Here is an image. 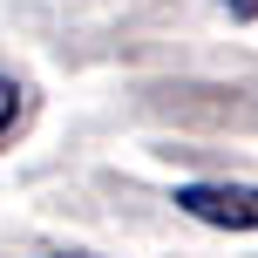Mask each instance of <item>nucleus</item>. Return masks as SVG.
<instances>
[{"label":"nucleus","mask_w":258,"mask_h":258,"mask_svg":"<svg viewBox=\"0 0 258 258\" xmlns=\"http://www.w3.org/2000/svg\"><path fill=\"white\" fill-rule=\"evenodd\" d=\"M14 122H21V82H14V75H0V136H7Z\"/></svg>","instance_id":"f03ea898"},{"label":"nucleus","mask_w":258,"mask_h":258,"mask_svg":"<svg viewBox=\"0 0 258 258\" xmlns=\"http://www.w3.org/2000/svg\"><path fill=\"white\" fill-rule=\"evenodd\" d=\"M61 258H89V251H61Z\"/></svg>","instance_id":"20e7f679"},{"label":"nucleus","mask_w":258,"mask_h":258,"mask_svg":"<svg viewBox=\"0 0 258 258\" xmlns=\"http://www.w3.org/2000/svg\"><path fill=\"white\" fill-rule=\"evenodd\" d=\"M218 7H231L238 21H245V14H258V0H218Z\"/></svg>","instance_id":"7ed1b4c3"},{"label":"nucleus","mask_w":258,"mask_h":258,"mask_svg":"<svg viewBox=\"0 0 258 258\" xmlns=\"http://www.w3.org/2000/svg\"><path fill=\"white\" fill-rule=\"evenodd\" d=\"M177 211L218 231H258V183H183Z\"/></svg>","instance_id":"f257e3e1"}]
</instances>
